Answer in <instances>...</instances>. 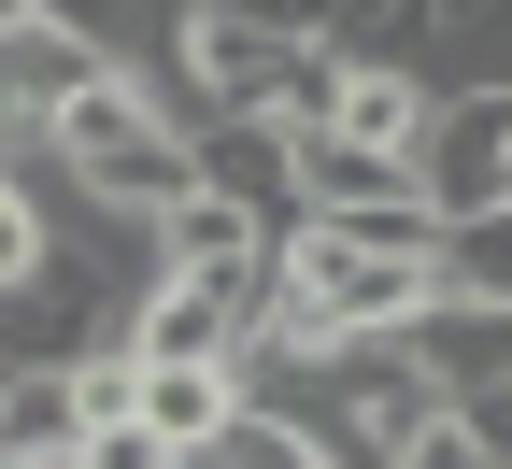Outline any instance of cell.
Returning <instances> with one entry per match:
<instances>
[{
    "instance_id": "obj_16",
    "label": "cell",
    "mask_w": 512,
    "mask_h": 469,
    "mask_svg": "<svg viewBox=\"0 0 512 469\" xmlns=\"http://www.w3.org/2000/svg\"><path fill=\"white\" fill-rule=\"evenodd\" d=\"M15 15H43V0H0V29H15Z\"/></svg>"
},
{
    "instance_id": "obj_8",
    "label": "cell",
    "mask_w": 512,
    "mask_h": 469,
    "mask_svg": "<svg viewBox=\"0 0 512 469\" xmlns=\"http://www.w3.org/2000/svg\"><path fill=\"white\" fill-rule=\"evenodd\" d=\"M427 100H441V86L413 72V57H342V114H328V128H342V143L413 157V143H427Z\"/></svg>"
},
{
    "instance_id": "obj_13",
    "label": "cell",
    "mask_w": 512,
    "mask_h": 469,
    "mask_svg": "<svg viewBox=\"0 0 512 469\" xmlns=\"http://www.w3.org/2000/svg\"><path fill=\"white\" fill-rule=\"evenodd\" d=\"M384 469H498V455H484V427L456 413V398H441V413H427V427H413L399 455H384Z\"/></svg>"
},
{
    "instance_id": "obj_15",
    "label": "cell",
    "mask_w": 512,
    "mask_h": 469,
    "mask_svg": "<svg viewBox=\"0 0 512 469\" xmlns=\"http://www.w3.org/2000/svg\"><path fill=\"white\" fill-rule=\"evenodd\" d=\"M456 413H470V427H484V455H498V469H512V370H498V384H484V398H456Z\"/></svg>"
},
{
    "instance_id": "obj_10",
    "label": "cell",
    "mask_w": 512,
    "mask_h": 469,
    "mask_svg": "<svg viewBox=\"0 0 512 469\" xmlns=\"http://www.w3.org/2000/svg\"><path fill=\"white\" fill-rule=\"evenodd\" d=\"M57 256V157H0V299Z\"/></svg>"
},
{
    "instance_id": "obj_1",
    "label": "cell",
    "mask_w": 512,
    "mask_h": 469,
    "mask_svg": "<svg viewBox=\"0 0 512 469\" xmlns=\"http://www.w3.org/2000/svg\"><path fill=\"white\" fill-rule=\"evenodd\" d=\"M441 299V199H384V214H299L271 256V327L313 356L399 342Z\"/></svg>"
},
{
    "instance_id": "obj_11",
    "label": "cell",
    "mask_w": 512,
    "mask_h": 469,
    "mask_svg": "<svg viewBox=\"0 0 512 469\" xmlns=\"http://www.w3.org/2000/svg\"><path fill=\"white\" fill-rule=\"evenodd\" d=\"M441 299L512 313V199H484V214H441Z\"/></svg>"
},
{
    "instance_id": "obj_17",
    "label": "cell",
    "mask_w": 512,
    "mask_h": 469,
    "mask_svg": "<svg viewBox=\"0 0 512 469\" xmlns=\"http://www.w3.org/2000/svg\"><path fill=\"white\" fill-rule=\"evenodd\" d=\"M498 199H512V171H498Z\"/></svg>"
},
{
    "instance_id": "obj_3",
    "label": "cell",
    "mask_w": 512,
    "mask_h": 469,
    "mask_svg": "<svg viewBox=\"0 0 512 469\" xmlns=\"http://www.w3.org/2000/svg\"><path fill=\"white\" fill-rule=\"evenodd\" d=\"M256 313H271V271H157L128 299V356H242Z\"/></svg>"
},
{
    "instance_id": "obj_9",
    "label": "cell",
    "mask_w": 512,
    "mask_h": 469,
    "mask_svg": "<svg viewBox=\"0 0 512 469\" xmlns=\"http://www.w3.org/2000/svg\"><path fill=\"white\" fill-rule=\"evenodd\" d=\"M86 441V384L72 370H0V455L15 469H72Z\"/></svg>"
},
{
    "instance_id": "obj_6",
    "label": "cell",
    "mask_w": 512,
    "mask_h": 469,
    "mask_svg": "<svg viewBox=\"0 0 512 469\" xmlns=\"http://www.w3.org/2000/svg\"><path fill=\"white\" fill-rule=\"evenodd\" d=\"M228 413H242V370L228 356H143V384H128V427H143L157 455H200Z\"/></svg>"
},
{
    "instance_id": "obj_2",
    "label": "cell",
    "mask_w": 512,
    "mask_h": 469,
    "mask_svg": "<svg viewBox=\"0 0 512 469\" xmlns=\"http://www.w3.org/2000/svg\"><path fill=\"white\" fill-rule=\"evenodd\" d=\"M43 157L72 199H100V214H171L185 185H200V143H185V86L143 72V57H100V72L57 100Z\"/></svg>"
},
{
    "instance_id": "obj_18",
    "label": "cell",
    "mask_w": 512,
    "mask_h": 469,
    "mask_svg": "<svg viewBox=\"0 0 512 469\" xmlns=\"http://www.w3.org/2000/svg\"><path fill=\"white\" fill-rule=\"evenodd\" d=\"M157 469H185V455H157Z\"/></svg>"
},
{
    "instance_id": "obj_5",
    "label": "cell",
    "mask_w": 512,
    "mask_h": 469,
    "mask_svg": "<svg viewBox=\"0 0 512 469\" xmlns=\"http://www.w3.org/2000/svg\"><path fill=\"white\" fill-rule=\"evenodd\" d=\"M143 242H157V271H271L285 256V228L256 199H228V185H185L171 214H143Z\"/></svg>"
},
{
    "instance_id": "obj_4",
    "label": "cell",
    "mask_w": 512,
    "mask_h": 469,
    "mask_svg": "<svg viewBox=\"0 0 512 469\" xmlns=\"http://www.w3.org/2000/svg\"><path fill=\"white\" fill-rule=\"evenodd\" d=\"M413 171H427V199H441V214H484V199H498V171H512V86H441V100H427Z\"/></svg>"
},
{
    "instance_id": "obj_14",
    "label": "cell",
    "mask_w": 512,
    "mask_h": 469,
    "mask_svg": "<svg viewBox=\"0 0 512 469\" xmlns=\"http://www.w3.org/2000/svg\"><path fill=\"white\" fill-rule=\"evenodd\" d=\"M242 29H285V43H342V0H214Z\"/></svg>"
},
{
    "instance_id": "obj_7",
    "label": "cell",
    "mask_w": 512,
    "mask_h": 469,
    "mask_svg": "<svg viewBox=\"0 0 512 469\" xmlns=\"http://www.w3.org/2000/svg\"><path fill=\"white\" fill-rule=\"evenodd\" d=\"M399 356H413L441 398H484V384L512 370V313H484V299H427V313L399 327Z\"/></svg>"
},
{
    "instance_id": "obj_12",
    "label": "cell",
    "mask_w": 512,
    "mask_h": 469,
    "mask_svg": "<svg viewBox=\"0 0 512 469\" xmlns=\"http://www.w3.org/2000/svg\"><path fill=\"white\" fill-rule=\"evenodd\" d=\"M185 469H328V441H313V427H285V413H256V398H242V413L200 441V455H185Z\"/></svg>"
},
{
    "instance_id": "obj_19",
    "label": "cell",
    "mask_w": 512,
    "mask_h": 469,
    "mask_svg": "<svg viewBox=\"0 0 512 469\" xmlns=\"http://www.w3.org/2000/svg\"><path fill=\"white\" fill-rule=\"evenodd\" d=\"M0 469H15V455H0Z\"/></svg>"
}]
</instances>
